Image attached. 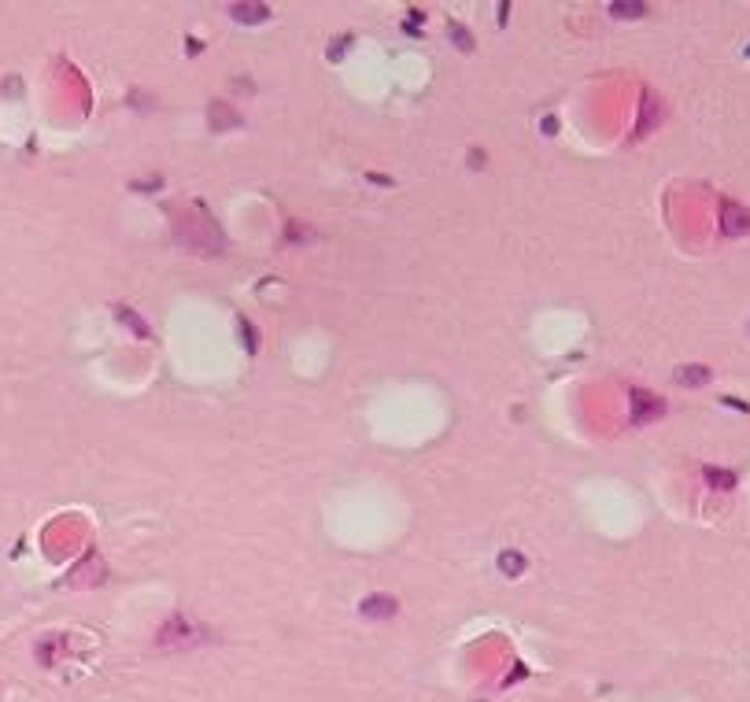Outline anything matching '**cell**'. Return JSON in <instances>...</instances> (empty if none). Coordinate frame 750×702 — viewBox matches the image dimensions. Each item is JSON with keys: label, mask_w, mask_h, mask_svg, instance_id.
Masks as SVG:
<instances>
[{"label": "cell", "mask_w": 750, "mask_h": 702, "mask_svg": "<svg viewBox=\"0 0 750 702\" xmlns=\"http://www.w3.org/2000/svg\"><path fill=\"white\" fill-rule=\"evenodd\" d=\"M665 414V403L651 396V392H632V418L636 422H651V418H662Z\"/></svg>", "instance_id": "6da1fadb"}, {"label": "cell", "mask_w": 750, "mask_h": 702, "mask_svg": "<svg viewBox=\"0 0 750 702\" xmlns=\"http://www.w3.org/2000/svg\"><path fill=\"white\" fill-rule=\"evenodd\" d=\"M747 229H750V211L724 200V233H747Z\"/></svg>", "instance_id": "7a4b0ae2"}, {"label": "cell", "mask_w": 750, "mask_h": 702, "mask_svg": "<svg viewBox=\"0 0 750 702\" xmlns=\"http://www.w3.org/2000/svg\"><path fill=\"white\" fill-rule=\"evenodd\" d=\"M359 610L366 617H392L396 614V599H392V595H370V599H362Z\"/></svg>", "instance_id": "3957f363"}, {"label": "cell", "mask_w": 750, "mask_h": 702, "mask_svg": "<svg viewBox=\"0 0 750 702\" xmlns=\"http://www.w3.org/2000/svg\"><path fill=\"white\" fill-rule=\"evenodd\" d=\"M229 15L240 22H263V19H270V8L266 4H233Z\"/></svg>", "instance_id": "277c9868"}, {"label": "cell", "mask_w": 750, "mask_h": 702, "mask_svg": "<svg viewBox=\"0 0 750 702\" xmlns=\"http://www.w3.org/2000/svg\"><path fill=\"white\" fill-rule=\"evenodd\" d=\"M702 473H706V480H709L714 488H724V492L735 488V473H732V470H714V466H706Z\"/></svg>", "instance_id": "5b68a950"}, {"label": "cell", "mask_w": 750, "mask_h": 702, "mask_svg": "<svg viewBox=\"0 0 750 702\" xmlns=\"http://www.w3.org/2000/svg\"><path fill=\"white\" fill-rule=\"evenodd\" d=\"M677 381L680 385H706L709 381V370L706 366H680L677 370Z\"/></svg>", "instance_id": "8992f818"}, {"label": "cell", "mask_w": 750, "mask_h": 702, "mask_svg": "<svg viewBox=\"0 0 750 702\" xmlns=\"http://www.w3.org/2000/svg\"><path fill=\"white\" fill-rule=\"evenodd\" d=\"M499 569H503L507 577H517V573L525 569V558L517 554V551H503V558H499Z\"/></svg>", "instance_id": "52a82bcc"}, {"label": "cell", "mask_w": 750, "mask_h": 702, "mask_svg": "<svg viewBox=\"0 0 750 702\" xmlns=\"http://www.w3.org/2000/svg\"><path fill=\"white\" fill-rule=\"evenodd\" d=\"M610 15L614 19H643L647 4H610Z\"/></svg>", "instance_id": "ba28073f"}, {"label": "cell", "mask_w": 750, "mask_h": 702, "mask_svg": "<svg viewBox=\"0 0 750 702\" xmlns=\"http://www.w3.org/2000/svg\"><path fill=\"white\" fill-rule=\"evenodd\" d=\"M451 37H455V45H462L466 52H470V45H473V37L462 30V26H451Z\"/></svg>", "instance_id": "9c48e42d"}, {"label": "cell", "mask_w": 750, "mask_h": 702, "mask_svg": "<svg viewBox=\"0 0 750 702\" xmlns=\"http://www.w3.org/2000/svg\"><path fill=\"white\" fill-rule=\"evenodd\" d=\"M721 403H728V407H735V410H747V403H743V399H732V396L721 399Z\"/></svg>", "instance_id": "30bf717a"}, {"label": "cell", "mask_w": 750, "mask_h": 702, "mask_svg": "<svg viewBox=\"0 0 750 702\" xmlns=\"http://www.w3.org/2000/svg\"><path fill=\"white\" fill-rule=\"evenodd\" d=\"M747 56H750V48H747Z\"/></svg>", "instance_id": "8fae6325"}]
</instances>
